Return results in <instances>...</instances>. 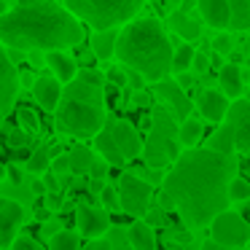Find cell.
Instances as JSON below:
<instances>
[{"label": "cell", "instance_id": "51", "mask_svg": "<svg viewBox=\"0 0 250 250\" xmlns=\"http://www.w3.org/2000/svg\"><path fill=\"white\" fill-rule=\"evenodd\" d=\"M92 172H94V178L103 180V175H105V164H92Z\"/></svg>", "mask_w": 250, "mask_h": 250}, {"label": "cell", "instance_id": "6", "mask_svg": "<svg viewBox=\"0 0 250 250\" xmlns=\"http://www.w3.org/2000/svg\"><path fill=\"white\" fill-rule=\"evenodd\" d=\"M151 135L143 143V159H146L148 169H164L169 162L180 156L178 146H175V135H178V121L164 105H153L151 113Z\"/></svg>", "mask_w": 250, "mask_h": 250}, {"label": "cell", "instance_id": "53", "mask_svg": "<svg viewBox=\"0 0 250 250\" xmlns=\"http://www.w3.org/2000/svg\"><path fill=\"white\" fill-rule=\"evenodd\" d=\"M169 3H172V8H178L180 3H183V0H169Z\"/></svg>", "mask_w": 250, "mask_h": 250}, {"label": "cell", "instance_id": "1", "mask_svg": "<svg viewBox=\"0 0 250 250\" xmlns=\"http://www.w3.org/2000/svg\"><path fill=\"white\" fill-rule=\"evenodd\" d=\"M237 178V159L210 148H188L175 159L162 180V194L172 202L186 229H205L229 210V180Z\"/></svg>", "mask_w": 250, "mask_h": 250}, {"label": "cell", "instance_id": "35", "mask_svg": "<svg viewBox=\"0 0 250 250\" xmlns=\"http://www.w3.org/2000/svg\"><path fill=\"white\" fill-rule=\"evenodd\" d=\"M105 78H108V81H110V86H116V89L126 86V73L121 70V67H108Z\"/></svg>", "mask_w": 250, "mask_h": 250}, {"label": "cell", "instance_id": "33", "mask_svg": "<svg viewBox=\"0 0 250 250\" xmlns=\"http://www.w3.org/2000/svg\"><path fill=\"white\" fill-rule=\"evenodd\" d=\"M19 124H22V129L27 132V135H35V132H38V119H35V113L27 108L19 110Z\"/></svg>", "mask_w": 250, "mask_h": 250}, {"label": "cell", "instance_id": "43", "mask_svg": "<svg viewBox=\"0 0 250 250\" xmlns=\"http://www.w3.org/2000/svg\"><path fill=\"white\" fill-rule=\"evenodd\" d=\"M6 175H8V180H11V183H22V167H19V164H8L6 167Z\"/></svg>", "mask_w": 250, "mask_h": 250}, {"label": "cell", "instance_id": "44", "mask_svg": "<svg viewBox=\"0 0 250 250\" xmlns=\"http://www.w3.org/2000/svg\"><path fill=\"white\" fill-rule=\"evenodd\" d=\"M148 178H146V183H151V186H162V180H164V175L167 172H162V169H148Z\"/></svg>", "mask_w": 250, "mask_h": 250}, {"label": "cell", "instance_id": "26", "mask_svg": "<svg viewBox=\"0 0 250 250\" xmlns=\"http://www.w3.org/2000/svg\"><path fill=\"white\" fill-rule=\"evenodd\" d=\"M231 11V30H250V0H226Z\"/></svg>", "mask_w": 250, "mask_h": 250}, {"label": "cell", "instance_id": "31", "mask_svg": "<svg viewBox=\"0 0 250 250\" xmlns=\"http://www.w3.org/2000/svg\"><path fill=\"white\" fill-rule=\"evenodd\" d=\"M6 146L8 148H27L30 146V135L22 129V126H14V129H8V135H6Z\"/></svg>", "mask_w": 250, "mask_h": 250}, {"label": "cell", "instance_id": "50", "mask_svg": "<svg viewBox=\"0 0 250 250\" xmlns=\"http://www.w3.org/2000/svg\"><path fill=\"white\" fill-rule=\"evenodd\" d=\"M105 186H108L105 180H100V178H92V183H89V188H92V194H100V191H103Z\"/></svg>", "mask_w": 250, "mask_h": 250}, {"label": "cell", "instance_id": "9", "mask_svg": "<svg viewBox=\"0 0 250 250\" xmlns=\"http://www.w3.org/2000/svg\"><path fill=\"white\" fill-rule=\"evenodd\" d=\"M223 129H226L234 151L250 156V103L248 100H234L229 105V113L223 119Z\"/></svg>", "mask_w": 250, "mask_h": 250}, {"label": "cell", "instance_id": "37", "mask_svg": "<svg viewBox=\"0 0 250 250\" xmlns=\"http://www.w3.org/2000/svg\"><path fill=\"white\" fill-rule=\"evenodd\" d=\"M191 70H194V73H207V70H210V57H207L205 51H196L194 62H191Z\"/></svg>", "mask_w": 250, "mask_h": 250}, {"label": "cell", "instance_id": "24", "mask_svg": "<svg viewBox=\"0 0 250 250\" xmlns=\"http://www.w3.org/2000/svg\"><path fill=\"white\" fill-rule=\"evenodd\" d=\"M202 135H205V124H202L199 119H194V116H188V119H183L178 124V140L183 143L186 148H196V143L202 140Z\"/></svg>", "mask_w": 250, "mask_h": 250}, {"label": "cell", "instance_id": "38", "mask_svg": "<svg viewBox=\"0 0 250 250\" xmlns=\"http://www.w3.org/2000/svg\"><path fill=\"white\" fill-rule=\"evenodd\" d=\"M11 250H43V248H41L33 237H17L11 245Z\"/></svg>", "mask_w": 250, "mask_h": 250}, {"label": "cell", "instance_id": "15", "mask_svg": "<svg viewBox=\"0 0 250 250\" xmlns=\"http://www.w3.org/2000/svg\"><path fill=\"white\" fill-rule=\"evenodd\" d=\"M229 105H231V100H229L221 89H205V92L199 94V100H196V108H199L202 119L212 121V124H221V121L226 119Z\"/></svg>", "mask_w": 250, "mask_h": 250}, {"label": "cell", "instance_id": "42", "mask_svg": "<svg viewBox=\"0 0 250 250\" xmlns=\"http://www.w3.org/2000/svg\"><path fill=\"white\" fill-rule=\"evenodd\" d=\"M132 103H135L137 108H151V94H148L146 89H140V92L132 94Z\"/></svg>", "mask_w": 250, "mask_h": 250}, {"label": "cell", "instance_id": "32", "mask_svg": "<svg viewBox=\"0 0 250 250\" xmlns=\"http://www.w3.org/2000/svg\"><path fill=\"white\" fill-rule=\"evenodd\" d=\"M100 199H103V205L108 207L110 212H121V202H119V191L113 188V186H105L103 191H100Z\"/></svg>", "mask_w": 250, "mask_h": 250}, {"label": "cell", "instance_id": "30", "mask_svg": "<svg viewBox=\"0 0 250 250\" xmlns=\"http://www.w3.org/2000/svg\"><path fill=\"white\" fill-rule=\"evenodd\" d=\"M250 199V183L245 178H231L229 180V202H248Z\"/></svg>", "mask_w": 250, "mask_h": 250}, {"label": "cell", "instance_id": "18", "mask_svg": "<svg viewBox=\"0 0 250 250\" xmlns=\"http://www.w3.org/2000/svg\"><path fill=\"white\" fill-rule=\"evenodd\" d=\"M46 65L51 67V76L60 83H65V86L78 76L76 60H73L70 54H65V51H49V54H46Z\"/></svg>", "mask_w": 250, "mask_h": 250}, {"label": "cell", "instance_id": "19", "mask_svg": "<svg viewBox=\"0 0 250 250\" xmlns=\"http://www.w3.org/2000/svg\"><path fill=\"white\" fill-rule=\"evenodd\" d=\"M218 83H221V92L226 94L229 100H239L245 94V81H242V67L229 62V65L221 67L218 73Z\"/></svg>", "mask_w": 250, "mask_h": 250}, {"label": "cell", "instance_id": "17", "mask_svg": "<svg viewBox=\"0 0 250 250\" xmlns=\"http://www.w3.org/2000/svg\"><path fill=\"white\" fill-rule=\"evenodd\" d=\"M196 8H199L202 19H205L210 27L229 30V24H231V11H229L226 0H196Z\"/></svg>", "mask_w": 250, "mask_h": 250}, {"label": "cell", "instance_id": "21", "mask_svg": "<svg viewBox=\"0 0 250 250\" xmlns=\"http://www.w3.org/2000/svg\"><path fill=\"white\" fill-rule=\"evenodd\" d=\"M116 38H119V30H97L92 33V51L97 60H113L116 54Z\"/></svg>", "mask_w": 250, "mask_h": 250}, {"label": "cell", "instance_id": "54", "mask_svg": "<svg viewBox=\"0 0 250 250\" xmlns=\"http://www.w3.org/2000/svg\"><path fill=\"white\" fill-rule=\"evenodd\" d=\"M245 100H248V103H250V86L245 89Z\"/></svg>", "mask_w": 250, "mask_h": 250}, {"label": "cell", "instance_id": "20", "mask_svg": "<svg viewBox=\"0 0 250 250\" xmlns=\"http://www.w3.org/2000/svg\"><path fill=\"white\" fill-rule=\"evenodd\" d=\"M94 146H97L100 156L105 159V164H110V167H124V164H126V159L121 156V151L116 148V143H113V135H110V124H108V121H105V126L94 135Z\"/></svg>", "mask_w": 250, "mask_h": 250}, {"label": "cell", "instance_id": "36", "mask_svg": "<svg viewBox=\"0 0 250 250\" xmlns=\"http://www.w3.org/2000/svg\"><path fill=\"white\" fill-rule=\"evenodd\" d=\"M49 169H51L54 175H60V178L70 172V162H67V153H62V156H54V159H51V167H49Z\"/></svg>", "mask_w": 250, "mask_h": 250}, {"label": "cell", "instance_id": "56", "mask_svg": "<svg viewBox=\"0 0 250 250\" xmlns=\"http://www.w3.org/2000/svg\"><path fill=\"white\" fill-rule=\"evenodd\" d=\"M3 175H6V167H0V180H3Z\"/></svg>", "mask_w": 250, "mask_h": 250}, {"label": "cell", "instance_id": "3", "mask_svg": "<svg viewBox=\"0 0 250 250\" xmlns=\"http://www.w3.org/2000/svg\"><path fill=\"white\" fill-rule=\"evenodd\" d=\"M172 41L156 17H140L126 22L116 38V60L126 70L140 73L146 81L159 83L172 73Z\"/></svg>", "mask_w": 250, "mask_h": 250}, {"label": "cell", "instance_id": "27", "mask_svg": "<svg viewBox=\"0 0 250 250\" xmlns=\"http://www.w3.org/2000/svg\"><path fill=\"white\" fill-rule=\"evenodd\" d=\"M194 46L191 43H180L178 49H175V54H172V73H188L191 70V62H194Z\"/></svg>", "mask_w": 250, "mask_h": 250}, {"label": "cell", "instance_id": "7", "mask_svg": "<svg viewBox=\"0 0 250 250\" xmlns=\"http://www.w3.org/2000/svg\"><path fill=\"white\" fill-rule=\"evenodd\" d=\"M151 199H153V186L146 183L140 175H129L124 172L119 180V202H121V212L132 218H146V212L151 210Z\"/></svg>", "mask_w": 250, "mask_h": 250}, {"label": "cell", "instance_id": "5", "mask_svg": "<svg viewBox=\"0 0 250 250\" xmlns=\"http://www.w3.org/2000/svg\"><path fill=\"white\" fill-rule=\"evenodd\" d=\"M146 0H62L76 19L97 30H119L137 17Z\"/></svg>", "mask_w": 250, "mask_h": 250}, {"label": "cell", "instance_id": "8", "mask_svg": "<svg viewBox=\"0 0 250 250\" xmlns=\"http://www.w3.org/2000/svg\"><path fill=\"white\" fill-rule=\"evenodd\" d=\"M250 239V226L242 215L226 210L221 215L212 218L210 223V242L218 245V248H239Z\"/></svg>", "mask_w": 250, "mask_h": 250}, {"label": "cell", "instance_id": "2", "mask_svg": "<svg viewBox=\"0 0 250 250\" xmlns=\"http://www.w3.org/2000/svg\"><path fill=\"white\" fill-rule=\"evenodd\" d=\"M83 41V27L62 3L19 0L0 14V46L17 51H65Z\"/></svg>", "mask_w": 250, "mask_h": 250}, {"label": "cell", "instance_id": "40", "mask_svg": "<svg viewBox=\"0 0 250 250\" xmlns=\"http://www.w3.org/2000/svg\"><path fill=\"white\" fill-rule=\"evenodd\" d=\"M43 186H46V194H57V191L62 188L60 175H54V172L49 169V172H46V178H43Z\"/></svg>", "mask_w": 250, "mask_h": 250}, {"label": "cell", "instance_id": "4", "mask_svg": "<svg viewBox=\"0 0 250 250\" xmlns=\"http://www.w3.org/2000/svg\"><path fill=\"white\" fill-rule=\"evenodd\" d=\"M54 124L70 137H94L105 126V81L97 70H78L62 89Z\"/></svg>", "mask_w": 250, "mask_h": 250}, {"label": "cell", "instance_id": "12", "mask_svg": "<svg viewBox=\"0 0 250 250\" xmlns=\"http://www.w3.org/2000/svg\"><path fill=\"white\" fill-rule=\"evenodd\" d=\"M76 223H78V234H83L89 239H100L108 231L110 218H108V210H100V207H92V205H78Z\"/></svg>", "mask_w": 250, "mask_h": 250}, {"label": "cell", "instance_id": "13", "mask_svg": "<svg viewBox=\"0 0 250 250\" xmlns=\"http://www.w3.org/2000/svg\"><path fill=\"white\" fill-rule=\"evenodd\" d=\"M156 97L164 103V108L169 110V113L175 116V119H188V113H191V103H188V97L183 94V89L178 86L175 81H159L156 83Z\"/></svg>", "mask_w": 250, "mask_h": 250}, {"label": "cell", "instance_id": "39", "mask_svg": "<svg viewBox=\"0 0 250 250\" xmlns=\"http://www.w3.org/2000/svg\"><path fill=\"white\" fill-rule=\"evenodd\" d=\"M146 223H148L151 229L164 226V210H162V207H153V210H148V212H146Z\"/></svg>", "mask_w": 250, "mask_h": 250}, {"label": "cell", "instance_id": "52", "mask_svg": "<svg viewBox=\"0 0 250 250\" xmlns=\"http://www.w3.org/2000/svg\"><path fill=\"white\" fill-rule=\"evenodd\" d=\"M202 250H215V245H212V242H202Z\"/></svg>", "mask_w": 250, "mask_h": 250}, {"label": "cell", "instance_id": "16", "mask_svg": "<svg viewBox=\"0 0 250 250\" xmlns=\"http://www.w3.org/2000/svg\"><path fill=\"white\" fill-rule=\"evenodd\" d=\"M33 97L43 110H51V113H54L57 105H60V97H62V83L57 81L54 76L35 78L33 81Z\"/></svg>", "mask_w": 250, "mask_h": 250}, {"label": "cell", "instance_id": "45", "mask_svg": "<svg viewBox=\"0 0 250 250\" xmlns=\"http://www.w3.org/2000/svg\"><path fill=\"white\" fill-rule=\"evenodd\" d=\"M83 250H113V245H110L108 239H103V237H100V239H92V242H89Z\"/></svg>", "mask_w": 250, "mask_h": 250}, {"label": "cell", "instance_id": "28", "mask_svg": "<svg viewBox=\"0 0 250 250\" xmlns=\"http://www.w3.org/2000/svg\"><path fill=\"white\" fill-rule=\"evenodd\" d=\"M51 167V153H49V146H38L33 151V156L27 159V172L33 175H41V172H49Z\"/></svg>", "mask_w": 250, "mask_h": 250}, {"label": "cell", "instance_id": "25", "mask_svg": "<svg viewBox=\"0 0 250 250\" xmlns=\"http://www.w3.org/2000/svg\"><path fill=\"white\" fill-rule=\"evenodd\" d=\"M67 162H70V172L73 175H86L94 164V153L86 146H76L67 153Z\"/></svg>", "mask_w": 250, "mask_h": 250}, {"label": "cell", "instance_id": "47", "mask_svg": "<svg viewBox=\"0 0 250 250\" xmlns=\"http://www.w3.org/2000/svg\"><path fill=\"white\" fill-rule=\"evenodd\" d=\"M43 199H46V207H49V210H60L62 207V199L57 194H46Z\"/></svg>", "mask_w": 250, "mask_h": 250}, {"label": "cell", "instance_id": "23", "mask_svg": "<svg viewBox=\"0 0 250 250\" xmlns=\"http://www.w3.org/2000/svg\"><path fill=\"white\" fill-rule=\"evenodd\" d=\"M129 245L135 250H153L156 248V237H153V229L146 221H135L129 226Z\"/></svg>", "mask_w": 250, "mask_h": 250}, {"label": "cell", "instance_id": "14", "mask_svg": "<svg viewBox=\"0 0 250 250\" xmlns=\"http://www.w3.org/2000/svg\"><path fill=\"white\" fill-rule=\"evenodd\" d=\"M110 135H113L116 148L121 151V156H124L126 162L143 153V140H140L137 129L129 124V121H124V119H121V121H113V124H110Z\"/></svg>", "mask_w": 250, "mask_h": 250}, {"label": "cell", "instance_id": "22", "mask_svg": "<svg viewBox=\"0 0 250 250\" xmlns=\"http://www.w3.org/2000/svg\"><path fill=\"white\" fill-rule=\"evenodd\" d=\"M172 30L180 35V38H186V43H191V41H199L202 38V24L194 19V14H180V11H172Z\"/></svg>", "mask_w": 250, "mask_h": 250}, {"label": "cell", "instance_id": "29", "mask_svg": "<svg viewBox=\"0 0 250 250\" xmlns=\"http://www.w3.org/2000/svg\"><path fill=\"white\" fill-rule=\"evenodd\" d=\"M49 250H81V237L76 231H57L49 242Z\"/></svg>", "mask_w": 250, "mask_h": 250}, {"label": "cell", "instance_id": "10", "mask_svg": "<svg viewBox=\"0 0 250 250\" xmlns=\"http://www.w3.org/2000/svg\"><path fill=\"white\" fill-rule=\"evenodd\" d=\"M17 94H19V73L14 67L11 57L6 54V49L0 46V124L14 110Z\"/></svg>", "mask_w": 250, "mask_h": 250}, {"label": "cell", "instance_id": "34", "mask_svg": "<svg viewBox=\"0 0 250 250\" xmlns=\"http://www.w3.org/2000/svg\"><path fill=\"white\" fill-rule=\"evenodd\" d=\"M212 49H215L218 54H231V51H234V38H231L229 33L215 35V41H212Z\"/></svg>", "mask_w": 250, "mask_h": 250}, {"label": "cell", "instance_id": "41", "mask_svg": "<svg viewBox=\"0 0 250 250\" xmlns=\"http://www.w3.org/2000/svg\"><path fill=\"white\" fill-rule=\"evenodd\" d=\"M126 83L132 86V92H140L143 83H146V78H143L140 73H135V70H126Z\"/></svg>", "mask_w": 250, "mask_h": 250}, {"label": "cell", "instance_id": "48", "mask_svg": "<svg viewBox=\"0 0 250 250\" xmlns=\"http://www.w3.org/2000/svg\"><path fill=\"white\" fill-rule=\"evenodd\" d=\"M30 188H33V194H38V196H46V186H43V180H38V178H35L33 183H30Z\"/></svg>", "mask_w": 250, "mask_h": 250}, {"label": "cell", "instance_id": "49", "mask_svg": "<svg viewBox=\"0 0 250 250\" xmlns=\"http://www.w3.org/2000/svg\"><path fill=\"white\" fill-rule=\"evenodd\" d=\"M194 6H196V0H183V3H180V6L175 8V11H180V14H191V11H194Z\"/></svg>", "mask_w": 250, "mask_h": 250}, {"label": "cell", "instance_id": "11", "mask_svg": "<svg viewBox=\"0 0 250 250\" xmlns=\"http://www.w3.org/2000/svg\"><path fill=\"white\" fill-rule=\"evenodd\" d=\"M22 223H27V210L14 199H0V250L14 245Z\"/></svg>", "mask_w": 250, "mask_h": 250}, {"label": "cell", "instance_id": "46", "mask_svg": "<svg viewBox=\"0 0 250 250\" xmlns=\"http://www.w3.org/2000/svg\"><path fill=\"white\" fill-rule=\"evenodd\" d=\"M175 83H178L180 89H188V86H194V76H191V73H180Z\"/></svg>", "mask_w": 250, "mask_h": 250}, {"label": "cell", "instance_id": "55", "mask_svg": "<svg viewBox=\"0 0 250 250\" xmlns=\"http://www.w3.org/2000/svg\"><path fill=\"white\" fill-rule=\"evenodd\" d=\"M215 250H239V248H218V245H215Z\"/></svg>", "mask_w": 250, "mask_h": 250}]
</instances>
